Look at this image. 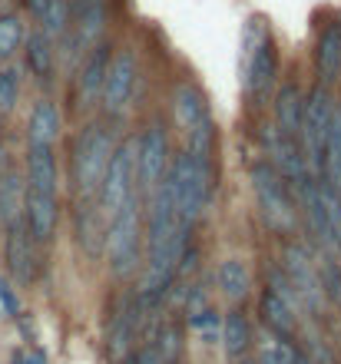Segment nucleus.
Instances as JSON below:
<instances>
[{"mask_svg":"<svg viewBox=\"0 0 341 364\" xmlns=\"http://www.w3.org/2000/svg\"><path fill=\"white\" fill-rule=\"evenodd\" d=\"M113 149H116V136L110 129V123H103V119H90L73 136V143H70V186H73V199H96Z\"/></svg>","mask_w":341,"mask_h":364,"instance_id":"obj_1","label":"nucleus"},{"mask_svg":"<svg viewBox=\"0 0 341 364\" xmlns=\"http://www.w3.org/2000/svg\"><path fill=\"white\" fill-rule=\"evenodd\" d=\"M278 87V47L266 33V23L252 17L242 30V90L246 100L266 106Z\"/></svg>","mask_w":341,"mask_h":364,"instance_id":"obj_2","label":"nucleus"},{"mask_svg":"<svg viewBox=\"0 0 341 364\" xmlns=\"http://www.w3.org/2000/svg\"><path fill=\"white\" fill-rule=\"evenodd\" d=\"M103 252L113 278L140 275V265H142V196L140 192L106 219Z\"/></svg>","mask_w":341,"mask_h":364,"instance_id":"obj_3","label":"nucleus"},{"mask_svg":"<svg viewBox=\"0 0 341 364\" xmlns=\"http://www.w3.org/2000/svg\"><path fill=\"white\" fill-rule=\"evenodd\" d=\"M169 186H172V199H176V219L179 229L189 235L196 229V222L202 219L209 202V189H212V173H209L206 159H196L186 149L172 156L169 163Z\"/></svg>","mask_w":341,"mask_h":364,"instance_id":"obj_4","label":"nucleus"},{"mask_svg":"<svg viewBox=\"0 0 341 364\" xmlns=\"http://www.w3.org/2000/svg\"><path fill=\"white\" fill-rule=\"evenodd\" d=\"M248 179H252V192H256L258 212L262 219L268 222V229L282 232V235H292L298 229V202H295V192L288 189V182L275 173V166L268 159H258L252 169H248Z\"/></svg>","mask_w":341,"mask_h":364,"instance_id":"obj_5","label":"nucleus"},{"mask_svg":"<svg viewBox=\"0 0 341 364\" xmlns=\"http://www.w3.org/2000/svg\"><path fill=\"white\" fill-rule=\"evenodd\" d=\"M338 106V96L332 87L315 83L302 100V123H298V146H302L305 159L312 166L315 176H322V156H325V139H328V126H332V113Z\"/></svg>","mask_w":341,"mask_h":364,"instance_id":"obj_6","label":"nucleus"},{"mask_svg":"<svg viewBox=\"0 0 341 364\" xmlns=\"http://www.w3.org/2000/svg\"><path fill=\"white\" fill-rule=\"evenodd\" d=\"M136 192H140L136 189V136H130L123 143H116L113 156H110V166H106L100 192H96V205L110 219L123 202L133 199Z\"/></svg>","mask_w":341,"mask_h":364,"instance_id":"obj_7","label":"nucleus"},{"mask_svg":"<svg viewBox=\"0 0 341 364\" xmlns=\"http://www.w3.org/2000/svg\"><path fill=\"white\" fill-rule=\"evenodd\" d=\"M172 163V146H169V133L159 123L146 126L136 136V189L146 199L162 179L169 173Z\"/></svg>","mask_w":341,"mask_h":364,"instance_id":"obj_8","label":"nucleus"},{"mask_svg":"<svg viewBox=\"0 0 341 364\" xmlns=\"http://www.w3.org/2000/svg\"><path fill=\"white\" fill-rule=\"evenodd\" d=\"M282 275L288 278V285H292L295 298H298V305H305L308 311H322V282H318V262H315L312 249L305 245V242H288L282 249Z\"/></svg>","mask_w":341,"mask_h":364,"instance_id":"obj_9","label":"nucleus"},{"mask_svg":"<svg viewBox=\"0 0 341 364\" xmlns=\"http://www.w3.org/2000/svg\"><path fill=\"white\" fill-rule=\"evenodd\" d=\"M136 80H140V67H136V53L130 47L116 50L106 67V80L100 90V109L106 119H120L130 109L136 93Z\"/></svg>","mask_w":341,"mask_h":364,"instance_id":"obj_10","label":"nucleus"},{"mask_svg":"<svg viewBox=\"0 0 341 364\" xmlns=\"http://www.w3.org/2000/svg\"><path fill=\"white\" fill-rule=\"evenodd\" d=\"M106 0H73L70 4V27L63 33V43H67V57L83 60L96 43H103V30H106Z\"/></svg>","mask_w":341,"mask_h":364,"instance_id":"obj_11","label":"nucleus"},{"mask_svg":"<svg viewBox=\"0 0 341 364\" xmlns=\"http://www.w3.org/2000/svg\"><path fill=\"white\" fill-rule=\"evenodd\" d=\"M262 146H266V156H268V163L275 166V173L288 182L292 192H298L305 182L315 176L308 159H305V153H302V146H298V139L278 133L275 126H268V133L262 136Z\"/></svg>","mask_w":341,"mask_h":364,"instance_id":"obj_12","label":"nucleus"},{"mask_svg":"<svg viewBox=\"0 0 341 364\" xmlns=\"http://www.w3.org/2000/svg\"><path fill=\"white\" fill-rule=\"evenodd\" d=\"M146 315L149 311L140 305L136 291L120 301V308L106 321V355H110V361H123V358L133 355V345H136V338H140V328Z\"/></svg>","mask_w":341,"mask_h":364,"instance_id":"obj_13","label":"nucleus"},{"mask_svg":"<svg viewBox=\"0 0 341 364\" xmlns=\"http://www.w3.org/2000/svg\"><path fill=\"white\" fill-rule=\"evenodd\" d=\"M4 235V259H7V272L17 285H33L40 275V245L30 239L23 219H14Z\"/></svg>","mask_w":341,"mask_h":364,"instance_id":"obj_14","label":"nucleus"},{"mask_svg":"<svg viewBox=\"0 0 341 364\" xmlns=\"http://www.w3.org/2000/svg\"><path fill=\"white\" fill-rule=\"evenodd\" d=\"M20 219L27 225L30 239L37 245H47L57 232V219H60V196L53 192H40L23 186V209H20Z\"/></svg>","mask_w":341,"mask_h":364,"instance_id":"obj_15","label":"nucleus"},{"mask_svg":"<svg viewBox=\"0 0 341 364\" xmlns=\"http://www.w3.org/2000/svg\"><path fill=\"white\" fill-rule=\"evenodd\" d=\"M110 57L113 50L110 43H96L83 60H80V77H76V100H80V109H93L100 103V90H103L106 80V67H110Z\"/></svg>","mask_w":341,"mask_h":364,"instance_id":"obj_16","label":"nucleus"},{"mask_svg":"<svg viewBox=\"0 0 341 364\" xmlns=\"http://www.w3.org/2000/svg\"><path fill=\"white\" fill-rule=\"evenodd\" d=\"M73 235L86 259H96L103 252L106 215L100 212L96 199H73Z\"/></svg>","mask_w":341,"mask_h":364,"instance_id":"obj_17","label":"nucleus"},{"mask_svg":"<svg viewBox=\"0 0 341 364\" xmlns=\"http://www.w3.org/2000/svg\"><path fill=\"white\" fill-rule=\"evenodd\" d=\"M169 116H172V123H176V129L186 136L192 126H199L209 116L206 93H202L196 83H189V80L176 83L169 93Z\"/></svg>","mask_w":341,"mask_h":364,"instance_id":"obj_18","label":"nucleus"},{"mask_svg":"<svg viewBox=\"0 0 341 364\" xmlns=\"http://www.w3.org/2000/svg\"><path fill=\"white\" fill-rule=\"evenodd\" d=\"M302 100H305V90L298 80H285L278 83L272 93V126L278 133L292 136L298 139V123H302Z\"/></svg>","mask_w":341,"mask_h":364,"instance_id":"obj_19","label":"nucleus"},{"mask_svg":"<svg viewBox=\"0 0 341 364\" xmlns=\"http://www.w3.org/2000/svg\"><path fill=\"white\" fill-rule=\"evenodd\" d=\"M60 133H63L60 106L50 96H40L27 116V146H57Z\"/></svg>","mask_w":341,"mask_h":364,"instance_id":"obj_20","label":"nucleus"},{"mask_svg":"<svg viewBox=\"0 0 341 364\" xmlns=\"http://www.w3.org/2000/svg\"><path fill=\"white\" fill-rule=\"evenodd\" d=\"M315 80L322 87H332L341 80V33L335 27V20L325 23L318 40H315Z\"/></svg>","mask_w":341,"mask_h":364,"instance_id":"obj_21","label":"nucleus"},{"mask_svg":"<svg viewBox=\"0 0 341 364\" xmlns=\"http://www.w3.org/2000/svg\"><path fill=\"white\" fill-rule=\"evenodd\" d=\"M23 186L40 192H60V166L53 146H27V173H23Z\"/></svg>","mask_w":341,"mask_h":364,"instance_id":"obj_22","label":"nucleus"},{"mask_svg":"<svg viewBox=\"0 0 341 364\" xmlns=\"http://www.w3.org/2000/svg\"><path fill=\"white\" fill-rule=\"evenodd\" d=\"M258 315H262V325H266L275 338L292 341V335H295V305L292 301H285L282 295H275L272 288H266L262 298H258Z\"/></svg>","mask_w":341,"mask_h":364,"instance_id":"obj_23","label":"nucleus"},{"mask_svg":"<svg viewBox=\"0 0 341 364\" xmlns=\"http://www.w3.org/2000/svg\"><path fill=\"white\" fill-rule=\"evenodd\" d=\"M219 341H222V351H226V358L232 364L248 358V351H252V321H248L238 308H232V311L222 318Z\"/></svg>","mask_w":341,"mask_h":364,"instance_id":"obj_24","label":"nucleus"},{"mask_svg":"<svg viewBox=\"0 0 341 364\" xmlns=\"http://www.w3.org/2000/svg\"><path fill=\"white\" fill-rule=\"evenodd\" d=\"M57 43L47 37V33H40L33 30L27 40H23V57H27V70L33 73L37 83H50L53 80V67H57Z\"/></svg>","mask_w":341,"mask_h":364,"instance_id":"obj_25","label":"nucleus"},{"mask_svg":"<svg viewBox=\"0 0 341 364\" xmlns=\"http://www.w3.org/2000/svg\"><path fill=\"white\" fill-rule=\"evenodd\" d=\"M216 288L222 291L229 305H242L252 291V272L242 259H226L216 272Z\"/></svg>","mask_w":341,"mask_h":364,"instance_id":"obj_26","label":"nucleus"},{"mask_svg":"<svg viewBox=\"0 0 341 364\" xmlns=\"http://www.w3.org/2000/svg\"><path fill=\"white\" fill-rule=\"evenodd\" d=\"M322 179L341 196V103L335 106L332 126H328V139H325L322 156Z\"/></svg>","mask_w":341,"mask_h":364,"instance_id":"obj_27","label":"nucleus"},{"mask_svg":"<svg viewBox=\"0 0 341 364\" xmlns=\"http://www.w3.org/2000/svg\"><path fill=\"white\" fill-rule=\"evenodd\" d=\"M23 209V176L17 169H4L0 173V225L7 229L14 219H20Z\"/></svg>","mask_w":341,"mask_h":364,"instance_id":"obj_28","label":"nucleus"},{"mask_svg":"<svg viewBox=\"0 0 341 364\" xmlns=\"http://www.w3.org/2000/svg\"><path fill=\"white\" fill-rule=\"evenodd\" d=\"M146 345H149L166 364H176V361H179V351H182V331H179V325H176V321H162V325L152 331V338L146 341Z\"/></svg>","mask_w":341,"mask_h":364,"instance_id":"obj_29","label":"nucleus"},{"mask_svg":"<svg viewBox=\"0 0 341 364\" xmlns=\"http://www.w3.org/2000/svg\"><path fill=\"white\" fill-rule=\"evenodd\" d=\"M27 30L17 14H0V63H7L10 57H17V50H23Z\"/></svg>","mask_w":341,"mask_h":364,"instance_id":"obj_30","label":"nucleus"},{"mask_svg":"<svg viewBox=\"0 0 341 364\" xmlns=\"http://www.w3.org/2000/svg\"><path fill=\"white\" fill-rule=\"evenodd\" d=\"M20 90H23V77H20V70L17 67H4V70H0V119L17 109Z\"/></svg>","mask_w":341,"mask_h":364,"instance_id":"obj_31","label":"nucleus"},{"mask_svg":"<svg viewBox=\"0 0 341 364\" xmlns=\"http://www.w3.org/2000/svg\"><path fill=\"white\" fill-rule=\"evenodd\" d=\"M295 351L298 348L292 345V341H285V338H268L266 345L258 348V358L256 364H292L295 361Z\"/></svg>","mask_w":341,"mask_h":364,"instance_id":"obj_32","label":"nucleus"},{"mask_svg":"<svg viewBox=\"0 0 341 364\" xmlns=\"http://www.w3.org/2000/svg\"><path fill=\"white\" fill-rule=\"evenodd\" d=\"M189 328L196 331V335H202V341H206V345H212V341H219L222 318H219L212 308H202V311H192V315H189Z\"/></svg>","mask_w":341,"mask_h":364,"instance_id":"obj_33","label":"nucleus"},{"mask_svg":"<svg viewBox=\"0 0 341 364\" xmlns=\"http://www.w3.org/2000/svg\"><path fill=\"white\" fill-rule=\"evenodd\" d=\"M0 311L4 315H20V298L14 295V285H10L7 278H0Z\"/></svg>","mask_w":341,"mask_h":364,"instance_id":"obj_34","label":"nucleus"},{"mask_svg":"<svg viewBox=\"0 0 341 364\" xmlns=\"http://www.w3.org/2000/svg\"><path fill=\"white\" fill-rule=\"evenodd\" d=\"M10 364H47V355L37 348H20V351H14Z\"/></svg>","mask_w":341,"mask_h":364,"instance_id":"obj_35","label":"nucleus"},{"mask_svg":"<svg viewBox=\"0 0 341 364\" xmlns=\"http://www.w3.org/2000/svg\"><path fill=\"white\" fill-rule=\"evenodd\" d=\"M20 4H23V10L33 17V23H40V17H43V10H47L50 0H20Z\"/></svg>","mask_w":341,"mask_h":364,"instance_id":"obj_36","label":"nucleus"},{"mask_svg":"<svg viewBox=\"0 0 341 364\" xmlns=\"http://www.w3.org/2000/svg\"><path fill=\"white\" fill-rule=\"evenodd\" d=\"M292 364H312V358H308V351H295V361Z\"/></svg>","mask_w":341,"mask_h":364,"instance_id":"obj_37","label":"nucleus"},{"mask_svg":"<svg viewBox=\"0 0 341 364\" xmlns=\"http://www.w3.org/2000/svg\"><path fill=\"white\" fill-rule=\"evenodd\" d=\"M236 364H256V358H242V361H236Z\"/></svg>","mask_w":341,"mask_h":364,"instance_id":"obj_38","label":"nucleus"},{"mask_svg":"<svg viewBox=\"0 0 341 364\" xmlns=\"http://www.w3.org/2000/svg\"><path fill=\"white\" fill-rule=\"evenodd\" d=\"M335 27H338V33H341V20H335Z\"/></svg>","mask_w":341,"mask_h":364,"instance_id":"obj_39","label":"nucleus"},{"mask_svg":"<svg viewBox=\"0 0 341 364\" xmlns=\"http://www.w3.org/2000/svg\"><path fill=\"white\" fill-rule=\"evenodd\" d=\"M0 123H4V119H0Z\"/></svg>","mask_w":341,"mask_h":364,"instance_id":"obj_40","label":"nucleus"}]
</instances>
